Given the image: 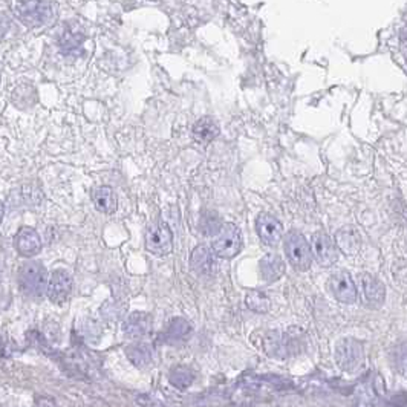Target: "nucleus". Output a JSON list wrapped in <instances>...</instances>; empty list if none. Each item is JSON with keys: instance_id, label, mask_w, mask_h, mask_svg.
<instances>
[{"instance_id": "ddd939ff", "label": "nucleus", "mask_w": 407, "mask_h": 407, "mask_svg": "<svg viewBox=\"0 0 407 407\" xmlns=\"http://www.w3.org/2000/svg\"><path fill=\"white\" fill-rule=\"evenodd\" d=\"M14 245L20 256L34 257L41 252V239L31 227H21L14 239Z\"/></svg>"}, {"instance_id": "5701e85b", "label": "nucleus", "mask_w": 407, "mask_h": 407, "mask_svg": "<svg viewBox=\"0 0 407 407\" xmlns=\"http://www.w3.org/2000/svg\"><path fill=\"white\" fill-rule=\"evenodd\" d=\"M245 303L249 310L257 314H267L269 311V299L262 291H248L245 296Z\"/></svg>"}, {"instance_id": "1a4fd4ad", "label": "nucleus", "mask_w": 407, "mask_h": 407, "mask_svg": "<svg viewBox=\"0 0 407 407\" xmlns=\"http://www.w3.org/2000/svg\"><path fill=\"white\" fill-rule=\"evenodd\" d=\"M74 278L66 269H55L48 281L46 294L49 300L54 303L66 302L68 297L73 292Z\"/></svg>"}, {"instance_id": "4be33fe9", "label": "nucleus", "mask_w": 407, "mask_h": 407, "mask_svg": "<svg viewBox=\"0 0 407 407\" xmlns=\"http://www.w3.org/2000/svg\"><path fill=\"white\" fill-rule=\"evenodd\" d=\"M169 380L173 388L184 390L190 388L193 381H195V372H193L189 366H176L171 369Z\"/></svg>"}, {"instance_id": "b1692460", "label": "nucleus", "mask_w": 407, "mask_h": 407, "mask_svg": "<svg viewBox=\"0 0 407 407\" xmlns=\"http://www.w3.org/2000/svg\"><path fill=\"white\" fill-rule=\"evenodd\" d=\"M223 227L220 218L214 211H207L202 214L201 220H199V228H201L202 234L205 236H214Z\"/></svg>"}, {"instance_id": "423d86ee", "label": "nucleus", "mask_w": 407, "mask_h": 407, "mask_svg": "<svg viewBox=\"0 0 407 407\" xmlns=\"http://www.w3.org/2000/svg\"><path fill=\"white\" fill-rule=\"evenodd\" d=\"M19 19L28 26H41L53 17V8L48 0H25L17 8Z\"/></svg>"}, {"instance_id": "0eeeda50", "label": "nucleus", "mask_w": 407, "mask_h": 407, "mask_svg": "<svg viewBox=\"0 0 407 407\" xmlns=\"http://www.w3.org/2000/svg\"><path fill=\"white\" fill-rule=\"evenodd\" d=\"M328 290H330L334 299H337L339 302L351 305L357 302V297H359V292H357V287L352 281L351 274L348 271H337L334 273L330 281H328Z\"/></svg>"}, {"instance_id": "4468645a", "label": "nucleus", "mask_w": 407, "mask_h": 407, "mask_svg": "<svg viewBox=\"0 0 407 407\" xmlns=\"http://www.w3.org/2000/svg\"><path fill=\"white\" fill-rule=\"evenodd\" d=\"M60 53L66 57H75L83 53L84 45V34L78 31L77 28H64L60 32L59 40H57Z\"/></svg>"}, {"instance_id": "20e7f679", "label": "nucleus", "mask_w": 407, "mask_h": 407, "mask_svg": "<svg viewBox=\"0 0 407 407\" xmlns=\"http://www.w3.org/2000/svg\"><path fill=\"white\" fill-rule=\"evenodd\" d=\"M335 361L345 372H355L364 363L363 343L355 339L341 340L335 348Z\"/></svg>"}, {"instance_id": "9b49d317", "label": "nucleus", "mask_w": 407, "mask_h": 407, "mask_svg": "<svg viewBox=\"0 0 407 407\" xmlns=\"http://www.w3.org/2000/svg\"><path fill=\"white\" fill-rule=\"evenodd\" d=\"M360 283H361L364 305L372 310L380 308V306L384 303V297H386L384 285L378 281L375 276L368 274V273L361 274Z\"/></svg>"}, {"instance_id": "f257e3e1", "label": "nucleus", "mask_w": 407, "mask_h": 407, "mask_svg": "<svg viewBox=\"0 0 407 407\" xmlns=\"http://www.w3.org/2000/svg\"><path fill=\"white\" fill-rule=\"evenodd\" d=\"M48 273L39 262L25 263L19 271V287L25 296L40 299L46 294Z\"/></svg>"}, {"instance_id": "412c9836", "label": "nucleus", "mask_w": 407, "mask_h": 407, "mask_svg": "<svg viewBox=\"0 0 407 407\" xmlns=\"http://www.w3.org/2000/svg\"><path fill=\"white\" fill-rule=\"evenodd\" d=\"M126 355L127 359L138 368L147 366V364L152 361L153 357L152 349H150L149 345H144V343H135V345H131L126 349Z\"/></svg>"}, {"instance_id": "dca6fc26", "label": "nucleus", "mask_w": 407, "mask_h": 407, "mask_svg": "<svg viewBox=\"0 0 407 407\" xmlns=\"http://www.w3.org/2000/svg\"><path fill=\"white\" fill-rule=\"evenodd\" d=\"M335 244L341 249L345 254L352 256L355 253H359L360 245H361V238L360 233L352 225H346L341 227L340 230L335 233Z\"/></svg>"}, {"instance_id": "7ed1b4c3", "label": "nucleus", "mask_w": 407, "mask_h": 407, "mask_svg": "<svg viewBox=\"0 0 407 407\" xmlns=\"http://www.w3.org/2000/svg\"><path fill=\"white\" fill-rule=\"evenodd\" d=\"M211 249L220 259H233L242 249V233L234 224H223L220 230L213 236Z\"/></svg>"}, {"instance_id": "a878e982", "label": "nucleus", "mask_w": 407, "mask_h": 407, "mask_svg": "<svg viewBox=\"0 0 407 407\" xmlns=\"http://www.w3.org/2000/svg\"><path fill=\"white\" fill-rule=\"evenodd\" d=\"M3 214H5V207H3V202L0 201V224H2L3 220Z\"/></svg>"}, {"instance_id": "2eb2a0df", "label": "nucleus", "mask_w": 407, "mask_h": 407, "mask_svg": "<svg viewBox=\"0 0 407 407\" xmlns=\"http://www.w3.org/2000/svg\"><path fill=\"white\" fill-rule=\"evenodd\" d=\"M124 334L129 339H142L152 331V317L146 312H133L124 321Z\"/></svg>"}, {"instance_id": "39448f33", "label": "nucleus", "mask_w": 407, "mask_h": 407, "mask_svg": "<svg viewBox=\"0 0 407 407\" xmlns=\"http://www.w3.org/2000/svg\"><path fill=\"white\" fill-rule=\"evenodd\" d=\"M146 249L155 256H167L173 252V233L166 223L156 220L149 225L146 231Z\"/></svg>"}, {"instance_id": "bb28decb", "label": "nucleus", "mask_w": 407, "mask_h": 407, "mask_svg": "<svg viewBox=\"0 0 407 407\" xmlns=\"http://www.w3.org/2000/svg\"><path fill=\"white\" fill-rule=\"evenodd\" d=\"M0 354H2V346H0Z\"/></svg>"}, {"instance_id": "f8f14e48", "label": "nucleus", "mask_w": 407, "mask_h": 407, "mask_svg": "<svg viewBox=\"0 0 407 407\" xmlns=\"http://www.w3.org/2000/svg\"><path fill=\"white\" fill-rule=\"evenodd\" d=\"M213 249L207 245H198L190 256V268L193 273L201 277H211L216 271V262H214Z\"/></svg>"}, {"instance_id": "9d476101", "label": "nucleus", "mask_w": 407, "mask_h": 407, "mask_svg": "<svg viewBox=\"0 0 407 407\" xmlns=\"http://www.w3.org/2000/svg\"><path fill=\"white\" fill-rule=\"evenodd\" d=\"M311 252L320 267H332L337 261V247L326 233H316L311 240Z\"/></svg>"}, {"instance_id": "393cba45", "label": "nucleus", "mask_w": 407, "mask_h": 407, "mask_svg": "<svg viewBox=\"0 0 407 407\" xmlns=\"http://www.w3.org/2000/svg\"><path fill=\"white\" fill-rule=\"evenodd\" d=\"M11 28H12L11 19L6 16V14H0V40L5 39L6 35L10 34Z\"/></svg>"}, {"instance_id": "f03ea898", "label": "nucleus", "mask_w": 407, "mask_h": 407, "mask_svg": "<svg viewBox=\"0 0 407 407\" xmlns=\"http://www.w3.org/2000/svg\"><path fill=\"white\" fill-rule=\"evenodd\" d=\"M285 254L296 271H308L312 265L311 247L302 233L296 230L285 236Z\"/></svg>"}, {"instance_id": "6ab92c4d", "label": "nucleus", "mask_w": 407, "mask_h": 407, "mask_svg": "<svg viewBox=\"0 0 407 407\" xmlns=\"http://www.w3.org/2000/svg\"><path fill=\"white\" fill-rule=\"evenodd\" d=\"M193 138L199 144H210L211 141L219 137V126L214 123V121L209 117H204L199 121H196L195 126H193Z\"/></svg>"}, {"instance_id": "a211bd4d", "label": "nucleus", "mask_w": 407, "mask_h": 407, "mask_svg": "<svg viewBox=\"0 0 407 407\" xmlns=\"http://www.w3.org/2000/svg\"><path fill=\"white\" fill-rule=\"evenodd\" d=\"M259 269L263 277V281L267 282H276L285 274V262L278 254H265L259 262Z\"/></svg>"}, {"instance_id": "aec40b11", "label": "nucleus", "mask_w": 407, "mask_h": 407, "mask_svg": "<svg viewBox=\"0 0 407 407\" xmlns=\"http://www.w3.org/2000/svg\"><path fill=\"white\" fill-rule=\"evenodd\" d=\"M191 331L190 323L182 317H176L169 323L166 332H164V340L167 343H178L189 337Z\"/></svg>"}, {"instance_id": "6e6552de", "label": "nucleus", "mask_w": 407, "mask_h": 407, "mask_svg": "<svg viewBox=\"0 0 407 407\" xmlns=\"http://www.w3.org/2000/svg\"><path fill=\"white\" fill-rule=\"evenodd\" d=\"M256 231L263 244L276 247L283 238V227L281 220L269 213H261L256 218Z\"/></svg>"}, {"instance_id": "f3484780", "label": "nucleus", "mask_w": 407, "mask_h": 407, "mask_svg": "<svg viewBox=\"0 0 407 407\" xmlns=\"http://www.w3.org/2000/svg\"><path fill=\"white\" fill-rule=\"evenodd\" d=\"M92 202H94L95 209L104 214H113L118 209V198L111 187L107 185H102L92 191Z\"/></svg>"}]
</instances>
